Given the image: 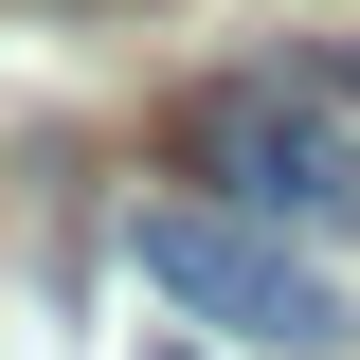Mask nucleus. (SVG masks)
I'll return each mask as SVG.
<instances>
[{
  "mask_svg": "<svg viewBox=\"0 0 360 360\" xmlns=\"http://www.w3.org/2000/svg\"><path fill=\"white\" fill-rule=\"evenodd\" d=\"M324 108H360V37H342V54H324Z\"/></svg>",
  "mask_w": 360,
  "mask_h": 360,
  "instance_id": "nucleus-3",
  "label": "nucleus"
},
{
  "mask_svg": "<svg viewBox=\"0 0 360 360\" xmlns=\"http://www.w3.org/2000/svg\"><path fill=\"white\" fill-rule=\"evenodd\" d=\"M144 360H198V342H144Z\"/></svg>",
  "mask_w": 360,
  "mask_h": 360,
  "instance_id": "nucleus-4",
  "label": "nucleus"
},
{
  "mask_svg": "<svg viewBox=\"0 0 360 360\" xmlns=\"http://www.w3.org/2000/svg\"><path fill=\"white\" fill-rule=\"evenodd\" d=\"M127 252H144V288H162V307L234 324V342H288V360L360 342V307H342V288H324V270L288 252V234L217 217V198H127Z\"/></svg>",
  "mask_w": 360,
  "mask_h": 360,
  "instance_id": "nucleus-2",
  "label": "nucleus"
},
{
  "mask_svg": "<svg viewBox=\"0 0 360 360\" xmlns=\"http://www.w3.org/2000/svg\"><path fill=\"white\" fill-rule=\"evenodd\" d=\"M162 162L198 180L217 217H252V234H360V127L324 90H288V72H217L162 127Z\"/></svg>",
  "mask_w": 360,
  "mask_h": 360,
  "instance_id": "nucleus-1",
  "label": "nucleus"
}]
</instances>
